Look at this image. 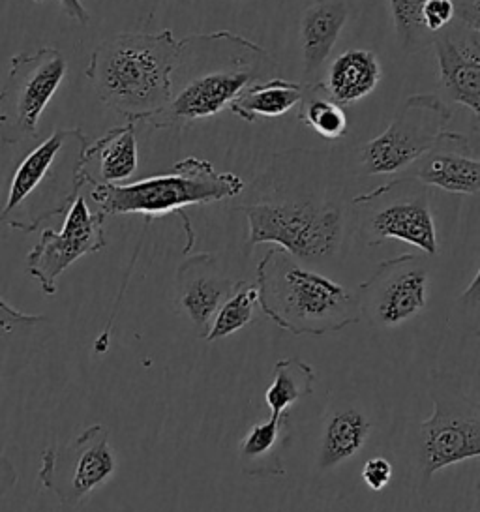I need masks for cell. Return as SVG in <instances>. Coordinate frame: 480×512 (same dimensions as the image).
Here are the masks:
<instances>
[{"instance_id":"1","label":"cell","mask_w":480,"mask_h":512,"mask_svg":"<svg viewBox=\"0 0 480 512\" xmlns=\"http://www.w3.org/2000/svg\"><path fill=\"white\" fill-rule=\"evenodd\" d=\"M272 68L269 53L239 34L216 31L186 36L179 40L171 72V100L145 124L169 130L216 117L246 87L265 81Z\"/></svg>"},{"instance_id":"2","label":"cell","mask_w":480,"mask_h":512,"mask_svg":"<svg viewBox=\"0 0 480 512\" xmlns=\"http://www.w3.org/2000/svg\"><path fill=\"white\" fill-rule=\"evenodd\" d=\"M177 53L171 31L120 32L94 47L85 76L105 107L128 122H147L171 100Z\"/></svg>"},{"instance_id":"3","label":"cell","mask_w":480,"mask_h":512,"mask_svg":"<svg viewBox=\"0 0 480 512\" xmlns=\"http://www.w3.org/2000/svg\"><path fill=\"white\" fill-rule=\"evenodd\" d=\"M255 287L263 314L295 336H325L362 319L351 289L304 267L276 246L259 261Z\"/></svg>"},{"instance_id":"4","label":"cell","mask_w":480,"mask_h":512,"mask_svg":"<svg viewBox=\"0 0 480 512\" xmlns=\"http://www.w3.org/2000/svg\"><path fill=\"white\" fill-rule=\"evenodd\" d=\"M87 145L81 128H57L45 137L15 169L0 224L34 233L68 211L85 186L79 169Z\"/></svg>"},{"instance_id":"5","label":"cell","mask_w":480,"mask_h":512,"mask_svg":"<svg viewBox=\"0 0 480 512\" xmlns=\"http://www.w3.org/2000/svg\"><path fill=\"white\" fill-rule=\"evenodd\" d=\"M237 211L248 220V250L274 244L300 263H323L342 250L344 207L327 196H265Z\"/></svg>"},{"instance_id":"6","label":"cell","mask_w":480,"mask_h":512,"mask_svg":"<svg viewBox=\"0 0 480 512\" xmlns=\"http://www.w3.org/2000/svg\"><path fill=\"white\" fill-rule=\"evenodd\" d=\"M244 181L229 171H218L209 160L188 156L169 173L128 184L92 186L90 199L107 214H143L160 218L192 205H210L239 197Z\"/></svg>"},{"instance_id":"7","label":"cell","mask_w":480,"mask_h":512,"mask_svg":"<svg viewBox=\"0 0 480 512\" xmlns=\"http://www.w3.org/2000/svg\"><path fill=\"white\" fill-rule=\"evenodd\" d=\"M355 224L366 246L400 241L424 256L439 252L430 190L419 179L400 177L351 199Z\"/></svg>"},{"instance_id":"8","label":"cell","mask_w":480,"mask_h":512,"mask_svg":"<svg viewBox=\"0 0 480 512\" xmlns=\"http://www.w3.org/2000/svg\"><path fill=\"white\" fill-rule=\"evenodd\" d=\"M434 411L417 428L415 460L419 482L426 488L445 467L480 456V404L452 381H437Z\"/></svg>"},{"instance_id":"9","label":"cell","mask_w":480,"mask_h":512,"mask_svg":"<svg viewBox=\"0 0 480 512\" xmlns=\"http://www.w3.org/2000/svg\"><path fill=\"white\" fill-rule=\"evenodd\" d=\"M452 109L439 94H413L396 111L381 136L359 151L364 175H396L430 151L447 132Z\"/></svg>"},{"instance_id":"10","label":"cell","mask_w":480,"mask_h":512,"mask_svg":"<svg viewBox=\"0 0 480 512\" xmlns=\"http://www.w3.org/2000/svg\"><path fill=\"white\" fill-rule=\"evenodd\" d=\"M68 61L55 47L17 53L0 89V136L8 145L38 137V122L59 91Z\"/></svg>"},{"instance_id":"11","label":"cell","mask_w":480,"mask_h":512,"mask_svg":"<svg viewBox=\"0 0 480 512\" xmlns=\"http://www.w3.org/2000/svg\"><path fill=\"white\" fill-rule=\"evenodd\" d=\"M117 471V458L104 424H92L64 445L42 452L38 481L64 507L81 501L109 481Z\"/></svg>"},{"instance_id":"12","label":"cell","mask_w":480,"mask_h":512,"mask_svg":"<svg viewBox=\"0 0 480 512\" xmlns=\"http://www.w3.org/2000/svg\"><path fill=\"white\" fill-rule=\"evenodd\" d=\"M428 280L430 269L424 257L404 254L379 263L355 293L360 317L375 329L404 325L426 310Z\"/></svg>"},{"instance_id":"13","label":"cell","mask_w":480,"mask_h":512,"mask_svg":"<svg viewBox=\"0 0 480 512\" xmlns=\"http://www.w3.org/2000/svg\"><path fill=\"white\" fill-rule=\"evenodd\" d=\"M105 246L104 212L90 211L87 199L77 196L66 211L62 229L42 231L40 241L27 256V272L51 297L57 293V280L62 272L68 271L77 259L102 252Z\"/></svg>"},{"instance_id":"14","label":"cell","mask_w":480,"mask_h":512,"mask_svg":"<svg viewBox=\"0 0 480 512\" xmlns=\"http://www.w3.org/2000/svg\"><path fill=\"white\" fill-rule=\"evenodd\" d=\"M432 46L439 66L441 98L471 111L475 124L480 121V25L452 19L445 29L435 32Z\"/></svg>"},{"instance_id":"15","label":"cell","mask_w":480,"mask_h":512,"mask_svg":"<svg viewBox=\"0 0 480 512\" xmlns=\"http://www.w3.org/2000/svg\"><path fill=\"white\" fill-rule=\"evenodd\" d=\"M235 287L237 282L225 276L218 259L210 254H197L180 265L177 302L201 338L207 336L212 317Z\"/></svg>"},{"instance_id":"16","label":"cell","mask_w":480,"mask_h":512,"mask_svg":"<svg viewBox=\"0 0 480 512\" xmlns=\"http://www.w3.org/2000/svg\"><path fill=\"white\" fill-rule=\"evenodd\" d=\"M413 166V177L428 188L434 186L443 192L462 196L479 194V154L471 149L469 139L462 134L447 130Z\"/></svg>"},{"instance_id":"17","label":"cell","mask_w":480,"mask_h":512,"mask_svg":"<svg viewBox=\"0 0 480 512\" xmlns=\"http://www.w3.org/2000/svg\"><path fill=\"white\" fill-rule=\"evenodd\" d=\"M53 334L49 317L23 314L0 297V379L21 374Z\"/></svg>"},{"instance_id":"18","label":"cell","mask_w":480,"mask_h":512,"mask_svg":"<svg viewBox=\"0 0 480 512\" xmlns=\"http://www.w3.org/2000/svg\"><path fill=\"white\" fill-rule=\"evenodd\" d=\"M137 171L135 124L111 128L105 136L89 143L81 158V179L85 186L124 184Z\"/></svg>"},{"instance_id":"19","label":"cell","mask_w":480,"mask_h":512,"mask_svg":"<svg viewBox=\"0 0 480 512\" xmlns=\"http://www.w3.org/2000/svg\"><path fill=\"white\" fill-rule=\"evenodd\" d=\"M349 12V0H315L304 10L300 17V51L306 83H315V76L329 61Z\"/></svg>"},{"instance_id":"20","label":"cell","mask_w":480,"mask_h":512,"mask_svg":"<svg viewBox=\"0 0 480 512\" xmlns=\"http://www.w3.org/2000/svg\"><path fill=\"white\" fill-rule=\"evenodd\" d=\"M383 76L377 55L366 49H349L330 64L325 81H319L330 100L353 106L377 89Z\"/></svg>"},{"instance_id":"21","label":"cell","mask_w":480,"mask_h":512,"mask_svg":"<svg viewBox=\"0 0 480 512\" xmlns=\"http://www.w3.org/2000/svg\"><path fill=\"white\" fill-rule=\"evenodd\" d=\"M372 424L359 407H338L332 411L323 426L317 451V467L329 471L355 458L366 445Z\"/></svg>"},{"instance_id":"22","label":"cell","mask_w":480,"mask_h":512,"mask_svg":"<svg viewBox=\"0 0 480 512\" xmlns=\"http://www.w3.org/2000/svg\"><path fill=\"white\" fill-rule=\"evenodd\" d=\"M287 415L269 417L254 424L239 447L240 469L244 475L255 479L282 477L285 475L284 451L287 434Z\"/></svg>"},{"instance_id":"23","label":"cell","mask_w":480,"mask_h":512,"mask_svg":"<svg viewBox=\"0 0 480 512\" xmlns=\"http://www.w3.org/2000/svg\"><path fill=\"white\" fill-rule=\"evenodd\" d=\"M306 92V83L285 81L280 77L257 81L246 87L229 104V111L244 122L269 121L280 119L300 106Z\"/></svg>"},{"instance_id":"24","label":"cell","mask_w":480,"mask_h":512,"mask_svg":"<svg viewBox=\"0 0 480 512\" xmlns=\"http://www.w3.org/2000/svg\"><path fill=\"white\" fill-rule=\"evenodd\" d=\"M314 366L300 361L297 357H287L276 362L272 381L265 392V402L270 409V417H284L287 409L297 404L300 398L312 396L315 389Z\"/></svg>"},{"instance_id":"25","label":"cell","mask_w":480,"mask_h":512,"mask_svg":"<svg viewBox=\"0 0 480 512\" xmlns=\"http://www.w3.org/2000/svg\"><path fill=\"white\" fill-rule=\"evenodd\" d=\"M299 119L308 128H312L317 136L330 141L344 137L349 126L345 107L330 100L319 81L306 83V92L300 102Z\"/></svg>"},{"instance_id":"26","label":"cell","mask_w":480,"mask_h":512,"mask_svg":"<svg viewBox=\"0 0 480 512\" xmlns=\"http://www.w3.org/2000/svg\"><path fill=\"white\" fill-rule=\"evenodd\" d=\"M257 304V287L250 282H237L233 293L222 302L218 312L212 317L205 340L216 342L235 332L242 331L254 317Z\"/></svg>"},{"instance_id":"27","label":"cell","mask_w":480,"mask_h":512,"mask_svg":"<svg viewBox=\"0 0 480 512\" xmlns=\"http://www.w3.org/2000/svg\"><path fill=\"white\" fill-rule=\"evenodd\" d=\"M424 4L426 0H389L398 46L407 55H415L432 46L434 36L422 25Z\"/></svg>"},{"instance_id":"28","label":"cell","mask_w":480,"mask_h":512,"mask_svg":"<svg viewBox=\"0 0 480 512\" xmlns=\"http://www.w3.org/2000/svg\"><path fill=\"white\" fill-rule=\"evenodd\" d=\"M454 19V0H426L422 6V25L434 36Z\"/></svg>"},{"instance_id":"29","label":"cell","mask_w":480,"mask_h":512,"mask_svg":"<svg viewBox=\"0 0 480 512\" xmlns=\"http://www.w3.org/2000/svg\"><path fill=\"white\" fill-rule=\"evenodd\" d=\"M392 475L394 469L385 456H374L366 460L362 466V481L374 492H381L383 488H387L392 481Z\"/></svg>"},{"instance_id":"30","label":"cell","mask_w":480,"mask_h":512,"mask_svg":"<svg viewBox=\"0 0 480 512\" xmlns=\"http://www.w3.org/2000/svg\"><path fill=\"white\" fill-rule=\"evenodd\" d=\"M32 2H45V0H32ZM60 6H62V12L66 14V16L70 17V19H74L77 21L79 25H83V27H87L90 21V14L87 12V8L83 6V2L81 0H59Z\"/></svg>"},{"instance_id":"31","label":"cell","mask_w":480,"mask_h":512,"mask_svg":"<svg viewBox=\"0 0 480 512\" xmlns=\"http://www.w3.org/2000/svg\"><path fill=\"white\" fill-rule=\"evenodd\" d=\"M17 482V469L12 460H8L4 454H0V497L6 496Z\"/></svg>"}]
</instances>
